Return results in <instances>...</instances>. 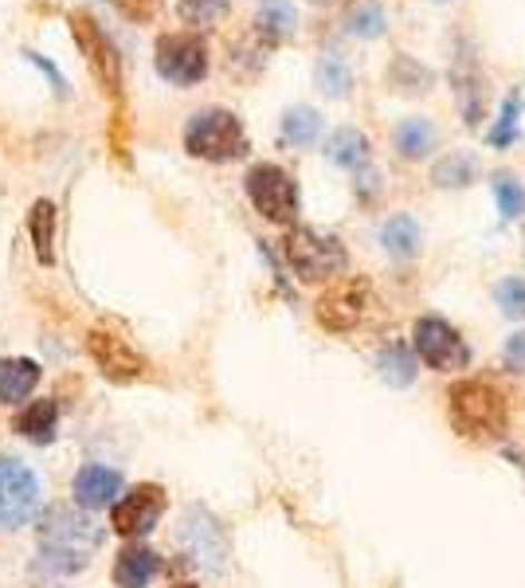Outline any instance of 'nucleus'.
Wrapping results in <instances>:
<instances>
[{
	"label": "nucleus",
	"mask_w": 525,
	"mask_h": 588,
	"mask_svg": "<svg viewBox=\"0 0 525 588\" xmlns=\"http://www.w3.org/2000/svg\"><path fill=\"white\" fill-rule=\"evenodd\" d=\"M87 353L95 357V365L103 369V376L110 381H138L146 373V357H142L126 337L110 334V330H90L87 334Z\"/></svg>",
	"instance_id": "nucleus-12"
},
{
	"label": "nucleus",
	"mask_w": 525,
	"mask_h": 588,
	"mask_svg": "<svg viewBox=\"0 0 525 588\" xmlns=\"http://www.w3.org/2000/svg\"><path fill=\"white\" fill-rule=\"evenodd\" d=\"M364 303H369V286L364 283H338L333 291H325L322 298H318V322H322L325 330H333V334H346V330H353L357 322H361L364 314Z\"/></svg>",
	"instance_id": "nucleus-13"
},
{
	"label": "nucleus",
	"mask_w": 525,
	"mask_h": 588,
	"mask_svg": "<svg viewBox=\"0 0 525 588\" xmlns=\"http://www.w3.org/2000/svg\"><path fill=\"white\" fill-rule=\"evenodd\" d=\"M25 59H28V63H32V67H40L43 75H48L51 90H56L59 98H67V95H71V90H67V79H64V75H59V67L51 63V59H43L40 51H25Z\"/></svg>",
	"instance_id": "nucleus-35"
},
{
	"label": "nucleus",
	"mask_w": 525,
	"mask_h": 588,
	"mask_svg": "<svg viewBox=\"0 0 525 588\" xmlns=\"http://www.w3.org/2000/svg\"><path fill=\"white\" fill-rule=\"evenodd\" d=\"M341 24H346V36H353V40H377L388 28V12L380 0H349Z\"/></svg>",
	"instance_id": "nucleus-20"
},
{
	"label": "nucleus",
	"mask_w": 525,
	"mask_h": 588,
	"mask_svg": "<svg viewBox=\"0 0 525 588\" xmlns=\"http://www.w3.org/2000/svg\"><path fill=\"white\" fill-rule=\"evenodd\" d=\"M490 185H494V200H498L502 220H522L525 216V185L522 180H517L514 173L498 169Z\"/></svg>",
	"instance_id": "nucleus-30"
},
{
	"label": "nucleus",
	"mask_w": 525,
	"mask_h": 588,
	"mask_svg": "<svg viewBox=\"0 0 525 588\" xmlns=\"http://www.w3.org/2000/svg\"><path fill=\"white\" fill-rule=\"evenodd\" d=\"M380 244H385V252L392 255V259H412L424 244V232L408 213H397L385 228H380Z\"/></svg>",
	"instance_id": "nucleus-23"
},
{
	"label": "nucleus",
	"mask_w": 525,
	"mask_h": 588,
	"mask_svg": "<svg viewBox=\"0 0 525 588\" xmlns=\"http://www.w3.org/2000/svg\"><path fill=\"white\" fill-rule=\"evenodd\" d=\"M447 416L467 440H498L506 432V401L486 381H459L447 392Z\"/></svg>",
	"instance_id": "nucleus-2"
},
{
	"label": "nucleus",
	"mask_w": 525,
	"mask_h": 588,
	"mask_svg": "<svg viewBox=\"0 0 525 588\" xmlns=\"http://www.w3.org/2000/svg\"><path fill=\"white\" fill-rule=\"evenodd\" d=\"M162 572V557L146 546H129L114 561V585L118 588H149L154 577Z\"/></svg>",
	"instance_id": "nucleus-16"
},
{
	"label": "nucleus",
	"mask_w": 525,
	"mask_h": 588,
	"mask_svg": "<svg viewBox=\"0 0 525 588\" xmlns=\"http://www.w3.org/2000/svg\"><path fill=\"white\" fill-rule=\"evenodd\" d=\"M436 4H447V0H436Z\"/></svg>",
	"instance_id": "nucleus-39"
},
{
	"label": "nucleus",
	"mask_w": 525,
	"mask_h": 588,
	"mask_svg": "<svg viewBox=\"0 0 525 588\" xmlns=\"http://www.w3.org/2000/svg\"><path fill=\"white\" fill-rule=\"evenodd\" d=\"M56 224H59L56 205H51V200H36L32 213H28V232H32L36 259H40L43 267L56 263V252H51V244H56Z\"/></svg>",
	"instance_id": "nucleus-24"
},
{
	"label": "nucleus",
	"mask_w": 525,
	"mask_h": 588,
	"mask_svg": "<svg viewBox=\"0 0 525 588\" xmlns=\"http://www.w3.org/2000/svg\"><path fill=\"white\" fill-rule=\"evenodd\" d=\"M431 180H436L439 188H467L470 180H478L475 154H467V149H451V154L439 157V161H436V169H431Z\"/></svg>",
	"instance_id": "nucleus-27"
},
{
	"label": "nucleus",
	"mask_w": 525,
	"mask_h": 588,
	"mask_svg": "<svg viewBox=\"0 0 525 588\" xmlns=\"http://www.w3.org/2000/svg\"><path fill=\"white\" fill-rule=\"evenodd\" d=\"M377 369H380V376H385L392 389H408V384L416 381V369H420V357H416L408 345H400V342H388L385 350H380V357H377Z\"/></svg>",
	"instance_id": "nucleus-25"
},
{
	"label": "nucleus",
	"mask_w": 525,
	"mask_h": 588,
	"mask_svg": "<svg viewBox=\"0 0 525 588\" xmlns=\"http://www.w3.org/2000/svg\"><path fill=\"white\" fill-rule=\"evenodd\" d=\"M325 157H330L333 165H341V169H364L372 157L369 149V138H364L361 130H353V126H341V130L330 134V141H325Z\"/></svg>",
	"instance_id": "nucleus-21"
},
{
	"label": "nucleus",
	"mask_w": 525,
	"mask_h": 588,
	"mask_svg": "<svg viewBox=\"0 0 525 588\" xmlns=\"http://www.w3.org/2000/svg\"><path fill=\"white\" fill-rule=\"evenodd\" d=\"M165 514V490L157 482H138L118 494L110 510V526L121 533V538H146V533L157 530Z\"/></svg>",
	"instance_id": "nucleus-10"
},
{
	"label": "nucleus",
	"mask_w": 525,
	"mask_h": 588,
	"mask_svg": "<svg viewBox=\"0 0 525 588\" xmlns=\"http://www.w3.org/2000/svg\"><path fill=\"white\" fill-rule=\"evenodd\" d=\"M71 32H75L79 51L87 56L90 75L103 82L106 95H118L121 90V56H118V48H114V40L98 28V20L90 17V12H71Z\"/></svg>",
	"instance_id": "nucleus-9"
},
{
	"label": "nucleus",
	"mask_w": 525,
	"mask_h": 588,
	"mask_svg": "<svg viewBox=\"0 0 525 588\" xmlns=\"http://www.w3.org/2000/svg\"><path fill=\"white\" fill-rule=\"evenodd\" d=\"M227 9H232V0H177L181 20H185V24H193V28L220 24V20L227 17Z\"/></svg>",
	"instance_id": "nucleus-31"
},
{
	"label": "nucleus",
	"mask_w": 525,
	"mask_h": 588,
	"mask_svg": "<svg viewBox=\"0 0 525 588\" xmlns=\"http://www.w3.org/2000/svg\"><path fill=\"white\" fill-rule=\"evenodd\" d=\"M110 4L126 20H134V24H149V20H154V12H157V0H110Z\"/></svg>",
	"instance_id": "nucleus-34"
},
{
	"label": "nucleus",
	"mask_w": 525,
	"mask_h": 588,
	"mask_svg": "<svg viewBox=\"0 0 525 588\" xmlns=\"http://www.w3.org/2000/svg\"><path fill=\"white\" fill-rule=\"evenodd\" d=\"M40 518V479L28 463L0 455V530H25Z\"/></svg>",
	"instance_id": "nucleus-6"
},
{
	"label": "nucleus",
	"mask_w": 525,
	"mask_h": 588,
	"mask_svg": "<svg viewBox=\"0 0 525 588\" xmlns=\"http://www.w3.org/2000/svg\"><path fill=\"white\" fill-rule=\"evenodd\" d=\"M517 115H522V102H517V95H509V98H506V107H502L498 126L490 130V141H494V146H509V138L517 134Z\"/></svg>",
	"instance_id": "nucleus-33"
},
{
	"label": "nucleus",
	"mask_w": 525,
	"mask_h": 588,
	"mask_svg": "<svg viewBox=\"0 0 525 588\" xmlns=\"http://www.w3.org/2000/svg\"><path fill=\"white\" fill-rule=\"evenodd\" d=\"M12 428H17V432L32 443H51L56 440V432H59V401L40 396V401H32L25 412H17Z\"/></svg>",
	"instance_id": "nucleus-19"
},
{
	"label": "nucleus",
	"mask_w": 525,
	"mask_h": 588,
	"mask_svg": "<svg viewBox=\"0 0 525 588\" xmlns=\"http://www.w3.org/2000/svg\"><path fill=\"white\" fill-rule=\"evenodd\" d=\"M392 141H397V154L405 157V161H420V157H428L431 149H436V126H431V118L412 115V118H405V122H397Z\"/></svg>",
	"instance_id": "nucleus-22"
},
{
	"label": "nucleus",
	"mask_w": 525,
	"mask_h": 588,
	"mask_svg": "<svg viewBox=\"0 0 525 588\" xmlns=\"http://www.w3.org/2000/svg\"><path fill=\"white\" fill-rule=\"evenodd\" d=\"M451 87H455V98H459V110L467 118V126H478L483 122V107H486V79L470 59H463L459 67L451 71Z\"/></svg>",
	"instance_id": "nucleus-17"
},
{
	"label": "nucleus",
	"mask_w": 525,
	"mask_h": 588,
	"mask_svg": "<svg viewBox=\"0 0 525 588\" xmlns=\"http://www.w3.org/2000/svg\"><path fill=\"white\" fill-rule=\"evenodd\" d=\"M154 67L173 87H196L208 75V43L196 32H169L157 40Z\"/></svg>",
	"instance_id": "nucleus-7"
},
{
	"label": "nucleus",
	"mask_w": 525,
	"mask_h": 588,
	"mask_svg": "<svg viewBox=\"0 0 525 588\" xmlns=\"http://www.w3.org/2000/svg\"><path fill=\"white\" fill-rule=\"evenodd\" d=\"M185 149L201 161H235L247 154V130L224 107L196 110L185 122Z\"/></svg>",
	"instance_id": "nucleus-3"
},
{
	"label": "nucleus",
	"mask_w": 525,
	"mask_h": 588,
	"mask_svg": "<svg viewBox=\"0 0 525 588\" xmlns=\"http://www.w3.org/2000/svg\"><path fill=\"white\" fill-rule=\"evenodd\" d=\"M169 588H196V585H169Z\"/></svg>",
	"instance_id": "nucleus-38"
},
{
	"label": "nucleus",
	"mask_w": 525,
	"mask_h": 588,
	"mask_svg": "<svg viewBox=\"0 0 525 588\" xmlns=\"http://www.w3.org/2000/svg\"><path fill=\"white\" fill-rule=\"evenodd\" d=\"M310 4H330V0H310Z\"/></svg>",
	"instance_id": "nucleus-37"
},
{
	"label": "nucleus",
	"mask_w": 525,
	"mask_h": 588,
	"mask_svg": "<svg viewBox=\"0 0 525 588\" xmlns=\"http://www.w3.org/2000/svg\"><path fill=\"white\" fill-rule=\"evenodd\" d=\"M412 353L428 369H436V373H451V369H463L470 361V350H467V342L459 337V330H455L451 322L436 318V314H428V318L416 322Z\"/></svg>",
	"instance_id": "nucleus-8"
},
{
	"label": "nucleus",
	"mask_w": 525,
	"mask_h": 588,
	"mask_svg": "<svg viewBox=\"0 0 525 588\" xmlns=\"http://www.w3.org/2000/svg\"><path fill=\"white\" fill-rule=\"evenodd\" d=\"M314 82L325 98H346L349 87H353V71H349L346 56L333 48L322 51V59H318V67H314Z\"/></svg>",
	"instance_id": "nucleus-26"
},
{
	"label": "nucleus",
	"mask_w": 525,
	"mask_h": 588,
	"mask_svg": "<svg viewBox=\"0 0 525 588\" xmlns=\"http://www.w3.org/2000/svg\"><path fill=\"white\" fill-rule=\"evenodd\" d=\"M322 134V115L314 107H291L283 115V138L291 146H314Z\"/></svg>",
	"instance_id": "nucleus-29"
},
{
	"label": "nucleus",
	"mask_w": 525,
	"mask_h": 588,
	"mask_svg": "<svg viewBox=\"0 0 525 588\" xmlns=\"http://www.w3.org/2000/svg\"><path fill=\"white\" fill-rule=\"evenodd\" d=\"M388 82H392L400 95H424V90H431L436 75H431V67L416 63L412 56H397L392 67H388Z\"/></svg>",
	"instance_id": "nucleus-28"
},
{
	"label": "nucleus",
	"mask_w": 525,
	"mask_h": 588,
	"mask_svg": "<svg viewBox=\"0 0 525 588\" xmlns=\"http://www.w3.org/2000/svg\"><path fill=\"white\" fill-rule=\"evenodd\" d=\"M255 32L268 43H283L299 32V9L291 0H259L255 9Z\"/></svg>",
	"instance_id": "nucleus-18"
},
{
	"label": "nucleus",
	"mask_w": 525,
	"mask_h": 588,
	"mask_svg": "<svg viewBox=\"0 0 525 588\" xmlns=\"http://www.w3.org/2000/svg\"><path fill=\"white\" fill-rule=\"evenodd\" d=\"M43 365L32 357H0V401L20 404L32 396V389L40 384Z\"/></svg>",
	"instance_id": "nucleus-15"
},
{
	"label": "nucleus",
	"mask_w": 525,
	"mask_h": 588,
	"mask_svg": "<svg viewBox=\"0 0 525 588\" xmlns=\"http://www.w3.org/2000/svg\"><path fill=\"white\" fill-rule=\"evenodd\" d=\"M243 185H247L251 205H255V213L263 216V220H271V224L299 220V185H294V177L283 165H271V161L251 165Z\"/></svg>",
	"instance_id": "nucleus-5"
},
{
	"label": "nucleus",
	"mask_w": 525,
	"mask_h": 588,
	"mask_svg": "<svg viewBox=\"0 0 525 588\" xmlns=\"http://www.w3.org/2000/svg\"><path fill=\"white\" fill-rule=\"evenodd\" d=\"M494 303L502 306L506 318H525V278L522 275H509L494 286Z\"/></svg>",
	"instance_id": "nucleus-32"
},
{
	"label": "nucleus",
	"mask_w": 525,
	"mask_h": 588,
	"mask_svg": "<svg viewBox=\"0 0 525 588\" xmlns=\"http://www.w3.org/2000/svg\"><path fill=\"white\" fill-rule=\"evenodd\" d=\"M283 252L302 283H330V278L346 275V267H349L346 244L318 228H294L291 236H286Z\"/></svg>",
	"instance_id": "nucleus-4"
},
{
	"label": "nucleus",
	"mask_w": 525,
	"mask_h": 588,
	"mask_svg": "<svg viewBox=\"0 0 525 588\" xmlns=\"http://www.w3.org/2000/svg\"><path fill=\"white\" fill-rule=\"evenodd\" d=\"M126 490V479H121V471H114V467H103V463H87L79 467V474H75V502H79V510H87V514H95V510H106L118 502V494Z\"/></svg>",
	"instance_id": "nucleus-14"
},
{
	"label": "nucleus",
	"mask_w": 525,
	"mask_h": 588,
	"mask_svg": "<svg viewBox=\"0 0 525 588\" xmlns=\"http://www.w3.org/2000/svg\"><path fill=\"white\" fill-rule=\"evenodd\" d=\"M506 361L514 373H525V330H517V334L506 342Z\"/></svg>",
	"instance_id": "nucleus-36"
},
{
	"label": "nucleus",
	"mask_w": 525,
	"mask_h": 588,
	"mask_svg": "<svg viewBox=\"0 0 525 588\" xmlns=\"http://www.w3.org/2000/svg\"><path fill=\"white\" fill-rule=\"evenodd\" d=\"M181 546L188 549V557H193L204 572H224V565H227L224 526H220L204 507H193L185 514V522H181Z\"/></svg>",
	"instance_id": "nucleus-11"
},
{
	"label": "nucleus",
	"mask_w": 525,
	"mask_h": 588,
	"mask_svg": "<svg viewBox=\"0 0 525 588\" xmlns=\"http://www.w3.org/2000/svg\"><path fill=\"white\" fill-rule=\"evenodd\" d=\"M103 538V526L87 510L56 502L40 514V561L36 565L51 577H71V572L87 569Z\"/></svg>",
	"instance_id": "nucleus-1"
}]
</instances>
